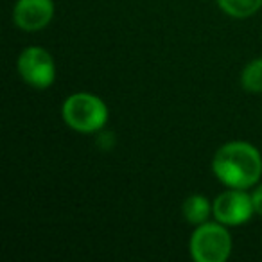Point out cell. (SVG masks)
<instances>
[{"label":"cell","mask_w":262,"mask_h":262,"mask_svg":"<svg viewBox=\"0 0 262 262\" xmlns=\"http://www.w3.org/2000/svg\"><path fill=\"white\" fill-rule=\"evenodd\" d=\"M212 172L228 189L250 190L262 178V155L253 144L230 140L214 153Z\"/></svg>","instance_id":"6da1fadb"},{"label":"cell","mask_w":262,"mask_h":262,"mask_svg":"<svg viewBox=\"0 0 262 262\" xmlns=\"http://www.w3.org/2000/svg\"><path fill=\"white\" fill-rule=\"evenodd\" d=\"M63 122L76 133L92 135L104 129L110 110L99 95L90 92H74L61 104Z\"/></svg>","instance_id":"7a4b0ae2"},{"label":"cell","mask_w":262,"mask_h":262,"mask_svg":"<svg viewBox=\"0 0 262 262\" xmlns=\"http://www.w3.org/2000/svg\"><path fill=\"white\" fill-rule=\"evenodd\" d=\"M233 248L228 226L219 221H207L194 228L189 239L190 257L196 262H225Z\"/></svg>","instance_id":"3957f363"},{"label":"cell","mask_w":262,"mask_h":262,"mask_svg":"<svg viewBox=\"0 0 262 262\" xmlns=\"http://www.w3.org/2000/svg\"><path fill=\"white\" fill-rule=\"evenodd\" d=\"M16 70L26 84L36 90H47L56 81V61L47 49L31 45L20 52Z\"/></svg>","instance_id":"277c9868"},{"label":"cell","mask_w":262,"mask_h":262,"mask_svg":"<svg viewBox=\"0 0 262 262\" xmlns=\"http://www.w3.org/2000/svg\"><path fill=\"white\" fill-rule=\"evenodd\" d=\"M212 207H214L215 221L223 223L230 228L246 225L255 215L251 192L244 189H228L226 187V190L215 196Z\"/></svg>","instance_id":"5b68a950"},{"label":"cell","mask_w":262,"mask_h":262,"mask_svg":"<svg viewBox=\"0 0 262 262\" xmlns=\"http://www.w3.org/2000/svg\"><path fill=\"white\" fill-rule=\"evenodd\" d=\"M54 11L52 0H16L13 8V24L20 31L38 33L52 22Z\"/></svg>","instance_id":"8992f818"},{"label":"cell","mask_w":262,"mask_h":262,"mask_svg":"<svg viewBox=\"0 0 262 262\" xmlns=\"http://www.w3.org/2000/svg\"><path fill=\"white\" fill-rule=\"evenodd\" d=\"M182 215L189 225H203L214 217V207L207 196L201 194H190L182 205Z\"/></svg>","instance_id":"52a82bcc"},{"label":"cell","mask_w":262,"mask_h":262,"mask_svg":"<svg viewBox=\"0 0 262 262\" xmlns=\"http://www.w3.org/2000/svg\"><path fill=\"white\" fill-rule=\"evenodd\" d=\"M215 2L225 15L237 20L250 18L262 8V0H215Z\"/></svg>","instance_id":"ba28073f"},{"label":"cell","mask_w":262,"mask_h":262,"mask_svg":"<svg viewBox=\"0 0 262 262\" xmlns=\"http://www.w3.org/2000/svg\"><path fill=\"white\" fill-rule=\"evenodd\" d=\"M241 86L248 94H262V56L244 65L241 70Z\"/></svg>","instance_id":"9c48e42d"},{"label":"cell","mask_w":262,"mask_h":262,"mask_svg":"<svg viewBox=\"0 0 262 262\" xmlns=\"http://www.w3.org/2000/svg\"><path fill=\"white\" fill-rule=\"evenodd\" d=\"M251 201H253L255 214L262 217V183H258V185H255L251 189Z\"/></svg>","instance_id":"30bf717a"}]
</instances>
